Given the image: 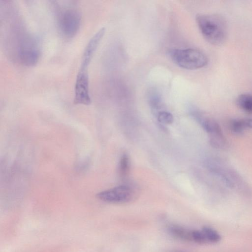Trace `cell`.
<instances>
[{"mask_svg":"<svg viewBox=\"0 0 252 252\" xmlns=\"http://www.w3.org/2000/svg\"><path fill=\"white\" fill-rule=\"evenodd\" d=\"M0 23L2 43L8 57L26 66L38 61L40 49L37 39L28 30L11 1H0Z\"/></svg>","mask_w":252,"mask_h":252,"instance_id":"1","label":"cell"},{"mask_svg":"<svg viewBox=\"0 0 252 252\" xmlns=\"http://www.w3.org/2000/svg\"><path fill=\"white\" fill-rule=\"evenodd\" d=\"M105 32V28L99 29L90 39L84 50L75 84L74 103L75 104L87 105L91 103L89 87V67Z\"/></svg>","mask_w":252,"mask_h":252,"instance_id":"2","label":"cell"},{"mask_svg":"<svg viewBox=\"0 0 252 252\" xmlns=\"http://www.w3.org/2000/svg\"><path fill=\"white\" fill-rule=\"evenodd\" d=\"M52 5L59 31L64 38H73L78 32L81 15L73 1H52Z\"/></svg>","mask_w":252,"mask_h":252,"instance_id":"3","label":"cell"},{"mask_svg":"<svg viewBox=\"0 0 252 252\" xmlns=\"http://www.w3.org/2000/svg\"><path fill=\"white\" fill-rule=\"evenodd\" d=\"M196 20L203 36L208 42L215 45L224 43L226 29L221 17L214 14H199Z\"/></svg>","mask_w":252,"mask_h":252,"instance_id":"4","label":"cell"},{"mask_svg":"<svg viewBox=\"0 0 252 252\" xmlns=\"http://www.w3.org/2000/svg\"><path fill=\"white\" fill-rule=\"evenodd\" d=\"M168 55L171 60L179 67L195 70L206 66L208 58L202 51L194 48L170 49Z\"/></svg>","mask_w":252,"mask_h":252,"instance_id":"5","label":"cell"},{"mask_svg":"<svg viewBox=\"0 0 252 252\" xmlns=\"http://www.w3.org/2000/svg\"><path fill=\"white\" fill-rule=\"evenodd\" d=\"M192 116L209 134L210 143L212 146L219 149L227 147L228 143L221 128L212 117L200 111H193Z\"/></svg>","mask_w":252,"mask_h":252,"instance_id":"6","label":"cell"},{"mask_svg":"<svg viewBox=\"0 0 252 252\" xmlns=\"http://www.w3.org/2000/svg\"><path fill=\"white\" fill-rule=\"evenodd\" d=\"M207 167L228 187L235 189H246V184L241 176L221 161L213 159L209 160Z\"/></svg>","mask_w":252,"mask_h":252,"instance_id":"7","label":"cell"},{"mask_svg":"<svg viewBox=\"0 0 252 252\" xmlns=\"http://www.w3.org/2000/svg\"><path fill=\"white\" fill-rule=\"evenodd\" d=\"M138 193L131 186L121 185L98 193L96 197L99 200L109 203L125 204L134 201Z\"/></svg>","mask_w":252,"mask_h":252,"instance_id":"8","label":"cell"},{"mask_svg":"<svg viewBox=\"0 0 252 252\" xmlns=\"http://www.w3.org/2000/svg\"><path fill=\"white\" fill-rule=\"evenodd\" d=\"M229 128L236 134H241L248 128H252V119L250 118L234 119L229 122Z\"/></svg>","mask_w":252,"mask_h":252,"instance_id":"9","label":"cell"},{"mask_svg":"<svg viewBox=\"0 0 252 252\" xmlns=\"http://www.w3.org/2000/svg\"><path fill=\"white\" fill-rule=\"evenodd\" d=\"M237 106L242 110L249 114H252V94H240L236 99Z\"/></svg>","mask_w":252,"mask_h":252,"instance_id":"10","label":"cell"},{"mask_svg":"<svg viewBox=\"0 0 252 252\" xmlns=\"http://www.w3.org/2000/svg\"><path fill=\"white\" fill-rule=\"evenodd\" d=\"M170 233L174 236L179 239L192 241V231L188 230L181 226L173 225L169 227Z\"/></svg>","mask_w":252,"mask_h":252,"instance_id":"11","label":"cell"},{"mask_svg":"<svg viewBox=\"0 0 252 252\" xmlns=\"http://www.w3.org/2000/svg\"><path fill=\"white\" fill-rule=\"evenodd\" d=\"M208 243H216L221 239L220 235L214 229L205 226L201 230Z\"/></svg>","mask_w":252,"mask_h":252,"instance_id":"12","label":"cell"},{"mask_svg":"<svg viewBox=\"0 0 252 252\" xmlns=\"http://www.w3.org/2000/svg\"><path fill=\"white\" fill-rule=\"evenodd\" d=\"M148 99L151 108L157 111L160 108L161 99L159 94L155 90H151L149 92Z\"/></svg>","mask_w":252,"mask_h":252,"instance_id":"13","label":"cell"},{"mask_svg":"<svg viewBox=\"0 0 252 252\" xmlns=\"http://www.w3.org/2000/svg\"><path fill=\"white\" fill-rule=\"evenodd\" d=\"M129 170V159L128 156L124 154L122 156L119 163V172L122 178H125Z\"/></svg>","mask_w":252,"mask_h":252,"instance_id":"14","label":"cell"},{"mask_svg":"<svg viewBox=\"0 0 252 252\" xmlns=\"http://www.w3.org/2000/svg\"><path fill=\"white\" fill-rule=\"evenodd\" d=\"M157 119L159 122L163 124H171L174 121L172 114L165 111H159L157 114Z\"/></svg>","mask_w":252,"mask_h":252,"instance_id":"15","label":"cell"},{"mask_svg":"<svg viewBox=\"0 0 252 252\" xmlns=\"http://www.w3.org/2000/svg\"><path fill=\"white\" fill-rule=\"evenodd\" d=\"M192 241L199 244L207 243L206 239L202 230H192Z\"/></svg>","mask_w":252,"mask_h":252,"instance_id":"16","label":"cell"}]
</instances>
